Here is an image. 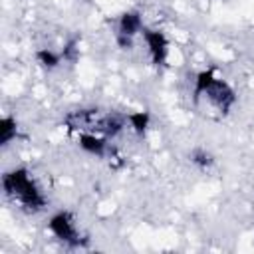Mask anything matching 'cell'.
I'll return each mask as SVG.
<instances>
[{
	"label": "cell",
	"mask_w": 254,
	"mask_h": 254,
	"mask_svg": "<svg viewBox=\"0 0 254 254\" xmlns=\"http://www.w3.org/2000/svg\"><path fill=\"white\" fill-rule=\"evenodd\" d=\"M143 40L149 52V58L153 62V65H165L167 58H169V38L165 36V32L155 30V28H143Z\"/></svg>",
	"instance_id": "8992f818"
},
{
	"label": "cell",
	"mask_w": 254,
	"mask_h": 254,
	"mask_svg": "<svg viewBox=\"0 0 254 254\" xmlns=\"http://www.w3.org/2000/svg\"><path fill=\"white\" fill-rule=\"evenodd\" d=\"M189 159H190V163L194 165V167H198V169H210L212 165H214V155L210 153V151H206V149H202V147H194L190 153H189Z\"/></svg>",
	"instance_id": "7c38bea8"
},
{
	"label": "cell",
	"mask_w": 254,
	"mask_h": 254,
	"mask_svg": "<svg viewBox=\"0 0 254 254\" xmlns=\"http://www.w3.org/2000/svg\"><path fill=\"white\" fill-rule=\"evenodd\" d=\"M107 111H101L97 107H83V109H75L69 111L65 115V125L69 129H75L79 133H101L103 127V119H105Z\"/></svg>",
	"instance_id": "277c9868"
},
{
	"label": "cell",
	"mask_w": 254,
	"mask_h": 254,
	"mask_svg": "<svg viewBox=\"0 0 254 254\" xmlns=\"http://www.w3.org/2000/svg\"><path fill=\"white\" fill-rule=\"evenodd\" d=\"M208 101L216 111L226 115L236 103V91L220 77L214 75V69H202L194 75L192 101L198 105L200 101Z\"/></svg>",
	"instance_id": "7a4b0ae2"
},
{
	"label": "cell",
	"mask_w": 254,
	"mask_h": 254,
	"mask_svg": "<svg viewBox=\"0 0 254 254\" xmlns=\"http://www.w3.org/2000/svg\"><path fill=\"white\" fill-rule=\"evenodd\" d=\"M2 190L8 198L18 200L30 212H38L46 206V196L26 167L6 171L2 175Z\"/></svg>",
	"instance_id": "6da1fadb"
},
{
	"label": "cell",
	"mask_w": 254,
	"mask_h": 254,
	"mask_svg": "<svg viewBox=\"0 0 254 254\" xmlns=\"http://www.w3.org/2000/svg\"><path fill=\"white\" fill-rule=\"evenodd\" d=\"M36 60H38V64H40L42 67H46V69H56V67H60L62 62H64L62 52H56V50H52V48H42V50H38V52H36Z\"/></svg>",
	"instance_id": "30bf717a"
},
{
	"label": "cell",
	"mask_w": 254,
	"mask_h": 254,
	"mask_svg": "<svg viewBox=\"0 0 254 254\" xmlns=\"http://www.w3.org/2000/svg\"><path fill=\"white\" fill-rule=\"evenodd\" d=\"M127 125V117L121 115V113H115V111H107L105 113V119H103V127H101V135H105L107 139L109 137H117Z\"/></svg>",
	"instance_id": "ba28073f"
},
{
	"label": "cell",
	"mask_w": 254,
	"mask_h": 254,
	"mask_svg": "<svg viewBox=\"0 0 254 254\" xmlns=\"http://www.w3.org/2000/svg\"><path fill=\"white\" fill-rule=\"evenodd\" d=\"M18 137V123L14 117L4 115L0 119V145H10L14 139Z\"/></svg>",
	"instance_id": "8fae6325"
},
{
	"label": "cell",
	"mask_w": 254,
	"mask_h": 254,
	"mask_svg": "<svg viewBox=\"0 0 254 254\" xmlns=\"http://www.w3.org/2000/svg\"><path fill=\"white\" fill-rule=\"evenodd\" d=\"M143 18L139 10H127L117 18V28H115V42L121 50H129L133 46V38L143 32Z\"/></svg>",
	"instance_id": "5b68a950"
},
{
	"label": "cell",
	"mask_w": 254,
	"mask_h": 254,
	"mask_svg": "<svg viewBox=\"0 0 254 254\" xmlns=\"http://www.w3.org/2000/svg\"><path fill=\"white\" fill-rule=\"evenodd\" d=\"M48 230L64 244L77 248L83 244V238L79 236L77 224H75V216L69 210H58L50 216L48 220Z\"/></svg>",
	"instance_id": "3957f363"
},
{
	"label": "cell",
	"mask_w": 254,
	"mask_h": 254,
	"mask_svg": "<svg viewBox=\"0 0 254 254\" xmlns=\"http://www.w3.org/2000/svg\"><path fill=\"white\" fill-rule=\"evenodd\" d=\"M77 145L83 153L87 155H93V157H105L107 151H109V143H107V137L105 135H99V133H79L77 137Z\"/></svg>",
	"instance_id": "52a82bcc"
},
{
	"label": "cell",
	"mask_w": 254,
	"mask_h": 254,
	"mask_svg": "<svg viewBox=\"0 0 254 254\" xmlns=\"http://www.w3.org/2000/svg\"><path fill=\"white\" fill-rule=\"evenodd\" d=\"M125 117H127L129 127L133 129V133L137 137H145V133L149 129V123H151V113L149 111H131Z\"/></svg>",
	"instance_id": "9c48e42d"
},
{
	"label": "cell",
	"mask_w": 254,
	"mask_h": 254,
	"mask_svg": "<svg viewBox=\"0 0 254 254\" xmlns=\"http://www.w3.org/2000/svg\"><path fill=\"white\" fill-rule=\"evenodd\" d=\"M79 46V40L77 38H71L65 46H64V50H62V58H64V62H75L77 60V48Z\"/></svg>",
	"instance_id": "4fadbf2b"
}]
</instances>
